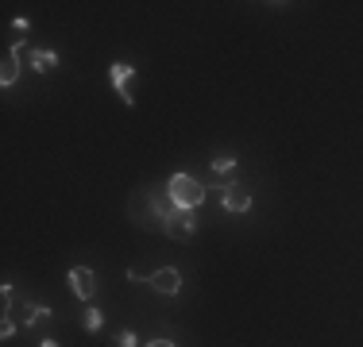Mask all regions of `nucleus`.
<instances>
[{
  "instance_id": "1",
  "label": "nucleus",
  "mask_w": 363,
  "mask_h": 347,
  "mask_svg": "<svg viewBox=\"0 0 363 347\" xmlns=\"http://www.w3.org/2000/svg\"><path fill=\"white\" fill-rule=\"evenodd\" d=\"M167 193H170V201H174L178 208H197L205 201L209 189H205L197 178H189V174H174V178L167 181Z\"/></svg>"
},
{
  "instance_id": "2",
  "label": "nucleus",
  "mask_w": 363,
  "mask_h": 347,
  "mask_svg": "<svg viewBox=\"0 0 363 347\" xmlns=\"http://www.w3.org/2000/svg\"><path fill=\"white\" fill-rule=\"evenodd\" d=\"M128 212H132V220L143 224V228H162V216H159V208H155L151 189H140V193L132 197V205H128Z\"/></svg>"
},
{
  "instance_id": "3",
  "label": "nucleus",
  "mask_w": 363,
  "mask_h": 347,
  "mask_svg": "<svg viewBox=\"0 0 363 347\" xmlns=\"http://www.w3.org/2000/svg\"><path fill=\"white\" fill-rule=\"evenodd\" d=\"M162 232H167L170 239H178V243L194 239V232H197V216H194V208H174V212L167 216V224H162Z\"/></svg>"
},
{
  "instance_id": "4",
  "label": "nucleus",
  "mask_w": 363,
  "mask_h": 347,
  "mask_svg": "<svg viewBox=\"0 0 363 347\" xmlns=\"http://www.w3.org/2000/svg\"><path fill=\"white\" fill-rule=\"evenodd\" d=\"M108 81H112V89H116V97L132 108L135 104V93H132V81H135V69L128 66V62H112V69H108Z\"/></svg>"
},
{
  "instance_id": "5",
  "label": "nucleus",
  "mask_w": 363,
  "mask_h": 347,
  "mask_svg": "<svg viewBox=\"0 0 363 347\" xmlns=\"http://www.w3.org/2000/svg\"><path fill=\"white\" fill-rule=\"evenodd\" d=\"M220 205L228 208V212H247V208H252V193H247L240 181H232V186L220 189Z\"/></svg>"
},
{
  "instance_id": "6",
  "label": "nucleus",
  "mask_w": 363,
  "mask_h": 347,
  "mask_svg": "<svg viewBox=\"0 0 363 347\" xmlns=\"http://www.w3.org/2000/svg\"><path fill=\"white\" fill-rule=\"evenodd\" d=\"M70 290L82 301H89L93 293H97V274H93L89 266H74V271H70Z\"/></svg>"
},
{
  "instance_id": "7",
  "label": "nucleus",
  "mask_w": 363,
  "mask_h": 347,
  "mask_svg": "<svg viewBox=\"0 0 363 347\" xmlns=\"http://www.w3.org/2000/svg\"><path fill=\"white\" fill-rule=\"evenodd\" d=\"M151 285L162 293V297H178V290H182V274L174 271V266H159V271L151 274Z\"/></svg>"
},
{
  "instance_id": "8",
  "label": "nucleus",
  "mask_w": 363,
  "mask_h": 347,
  "mask_svg": "<svg viewBox=\"0 0 363 347\" xmlns=\"http://www.w3.org/2000/svg\"><path fill=\"white\" fill-rule=\"evenodd\" d=\"M16 77H20V47H8V55H4V69H0V85H4V89H12Z\"/></svg>"
},
{
  "instance_id": "9",
  "label": "nucleus",
  "mask_w": 363,
  "mask_h": 347,
  "mask_svg": "<svg viewBox=\"0 0 363 347\" xmlns=\"http://www.w3.org/2000/svg\"><path fill=\"white\" fill-rule=\"evenodd\" d=\"M28 62H31L35 74H50V69H58V55H55V50H31Z\"/></svg>"
},
{
  "instance_id": "10",
  "label": "nucleus",
  "mask_w": 363,
  "mask_h": 347,
  "mask_svg": "<svg viewBox=\"0 0 363 347\" xmlns=\"http://www.w3.org/2000/svg\"><path fill=\"white\" fill-rule=\"evenodd\" d=\"M23 328H35V324H47L50 320V309L47 305H23Z\"/></svg>"
},
{
  "instance_id": "11",
  "label": "nucleus",
  "mask_w": 363,
  "mask_h": 347,
  "mask_svg": "<svg viewBox=\"0 0 363 347\" xmlns=\"http://www.w3.org/2000/svg\"><path fill=\"white\" fill-rule=\"evenodd\" d=\"M82 328H85V332H101V328H105V312H101V309H85V317H82Z\"/></svg>"
},
{
  "instance_id": "12",
  "label": "nucleus",
  "mask_w": 363,
  "mask_h": 347,
  "mask_svg": "<svg viewBox=\"0 0 363 347\" xmlns=\"http://www.w3.org/2000/svg\"><path fill=\"white\" fill-rule=\"evenodd\" d=\"M213 170H217L220 178H232V174H236V159H228V154H220V159L213 162Z\"/></svg>"
},
{
  "instance_id": "13",
  "label": "nucleus",
  "mask_w": 363,
  "mask_h": 347,
  "mask_svg": "<svg viewBox=\"0 0 363 347\" xmlns=\"http://www.w3.org/2000/svg\"><path fill=\"white\" fill-rule=\"evenodd\" d=\"M0 336H4V340H12V336H16V320H12V317L0 320Z\"/></svg>"
},
{
  "instance_id": "14",
  "label": "nucleus",
  "mask_w": 363,
  "mask_h": 347,
  "mask_svg": "<svg viewBox=\"0 0 363 347\" xmlns=\"http://www.w3.org/2000/svg\"><path fill=\"white\" fill-rule=\"evenodd\" d=\"M116 343H120V347H140V336H135V332H120Z\"/></svg>"
},
{
  "instance_id": "15",
  "label": "nucleus",
  "mask_w": 363,
  "mask_h": 347,
  "mask_svg": "<svg viewBox=\"0 0 363 347\" xmlns=\"http://www.w3.org/2000/svg\"><path fill=\"white\" fill-rule=\"evenodd\" d=\"M28 28H31L28 20H16V23H12V35H28Z\"/></svg>"
},
{
  "instance_id": "16",
  "label": "nucleus",
  "mask_w": 363,
  "mask_h": 347,
  "mask_svg": "<svg viewBox=\"0 0 363 347\" xmlns=\"http://www.w3.org/2000/svg\"><path fill=\"white\" fill-rule=\"evenodd\" d=\"M147 347H178V343H170V340H151Z\"/></svg>"
},
{
  "instance_id": "17",
  "label": "nucleus",
  "mask_w": 363,
  "mask_h": 347,
  "mask_svg": "<svg viewBox=\"0 0 363 347\" xmlns=\"http://www.w3.org/2000/svg\"><path fill=\"white\" fill-rule=\"evenodd\" d=\"M39 347H58V343H55V340H43V343H39Z\"/></svg>"
}]
</instances>
